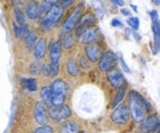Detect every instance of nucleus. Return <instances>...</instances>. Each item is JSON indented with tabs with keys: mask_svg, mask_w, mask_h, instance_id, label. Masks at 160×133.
<instances>
[{
	"mask_svg": "<svg viewBox=\"0 0 160 133\" xmlns=\"http://www.w3.org/2000/svg\"><path fill=\"white\" fill-rule=\"evenodd\" d=\"M127 107L129 111V116L137 123H140L147 117V114L152 110V106L149 105V102L136 90H131L128 93Z\"/></svg>",
	"mask_w": 160,
	"mask_h": 133,
	"instance_id": "f257e3e1",
	"label": "nucleus"
},
{
	"mask_svg": "<svg viewBox=\"0 0 160 133\" xmlns=\"http://www.w3.org/2000/svg\"><path fill=\"white\" fill-rule=\"evenodd\" d=\"M64 9L59 4H56L49 11H47L43 16L38 19V28L42 32H48L53 27H56L60 22V20L64 15Z\"/></svg>",
	"mask_w": 160,
	"mask_h": 133,
	"instance_id": "f03ea898",
	"label": "nucleus"
},
{
	"mask_svg": "<svg viewBox=\"0 0 160 133\" xmlns=\"http://www.w3.org/2000/svg\"><path fill=\"white\" fill-rule=\"evenodd\" d=\"M51 90H52V106L64 105L69 93V86L67 81L59 78L54 79L51 84Z\"/></svg>",
	"mask_w": 160,
	"mask_h": 133,
	"instance_id": "7ed1b4c3",
	"label": "nucleus"
},
{
	"mask_svg": "<svg viewBox=\"0 0 160 133\" xmlns=\"http://www.w3.org/2000/svg\"><path fill=\"white\" fill-rule=\"evenodd\" d=\"M84 9H85V5L84 3H80L78 6H75L72 13L69 14V16L65 19V21L62 23V27H60V31H62V35H65V33H69V32H73L79 22L81 15L84 14Z\"/></svg>",
	"mask_w": 160,
	"mask_h": 133,
	"instance_id": "20e7f679",
	"label": "nucleus"
},
{
	"mask_svg": "<svg viewBox=\"0 0 160 133\" xmlns=\"http://www.w3.org/2000/svg\"><path fill=\"white\" fill-rule=\"evenodd\" d=\"M79 39L80 44H91V43H99L101 41V32L96 26H91V27H86L82 28V31L77 36Z\"/></svg>",
	"mask_w": 160,
	"mask_h": 133,
	"instance_id": "39448f33",
	"label": "nucleus"
},
{
	"mask_svg": "<svg viewBox=\"0 0 160 133\" xmlns=\"http://www.w3.org/2000/svg\"><path fill=\"white\" fill-rule=\"evenodd\" d=\"M117 62H118V58H117V54L111 51V49H107L102 53L100 60L98 62V67H99V70L102 72V73H107L112 69L116 68L117 65Z\"/></svg>",
	"mask_w": 160,
	"mask_h": 133,
	"instance_id": "423d86ee",
	"label": "nucleus"
},
{
	"mask_svg": "<svg viewBox=\"0 0 160 133\" xmlns=\"http://www.w3.org/2000/svg\"><path fill=\"white\" fill-rule=\"evenodd\" d=\"M72 109L68 105H62V106H51L48 107V118H51L53 122L59 123L63 121H67L68 118L72 117Z\"/></svg>",
	"mask_w": 160,
	"mask_h": 133,
	"instance_id": "0eeeda50",
	"label": "nucleus"
},
{
	"mask_svg": "<svg viewBox=\"0 0 160 133\" xmlns=\"http://www.w3.org/2000/svg\"><path fill=\"white\" fill-rule=\"evenodd\" d=\"M110 118H111V121L115 125H118V126L127 125L128 121H129V118H131L128 107H127V104L126 102H121L120 105H117L115 109H112V112L110 115Z\"/></svg>",
	"mask_w": 160,
	"mask_h": 133,
	"instance_id": "6e6552de",
	"label": "nucleus"
},
{
	"mask_svg": "<svg viewBox=\"0 0 160 133\" xmlns=\"http://www.w3.org/2000/svg\"><path fill=\"white\" fill-rule=\"evenodd\" d=\"M106 74H107V75H106L107 76V80H108V83H110V85H111L112 88H115V89H121V88H123V86H127V80H126L123 73L121 72L120 69L115 68V69L107 72Z\"/></svg>",
	"mask_w": 160,
	"mask_h": 133,
	"instance_id": "1a4fd4ad",
	"label": "nucleus"
},
{
	"mask_svg": "<svg viewBox=\"0 0 160 133\" xmlns=\"http://www.w3.org/2000/svg\"><path fill=\"white\" fill-rule=\"evenodd\" d=\"M33 118L40 126H44V125L48 123V107L42 101H36L35 102Z\"/></svg>",
	"mask_w": 160,
	"mask_h": 133,
	"instance_id": "9d476101",
	"label": "nucleus"
},
{
	"mask_svg": "<svg viewBox=\"0 0 160 133\" xmlns=\"http://www.w3.org/2000/svg\"><path fill=\"white\" fill-rule=\"evenodd\" d=\"M102 53L103 51H102L100 43H91L84 47V56L88 58L90 63H98L100 60Z\"/></svg>",
	"mask_w": 160,
	"mask_h": 133,
	"instance_id": "9b49d317",
	"label": "nucleus"
},
{
	"mask_svg": "<svg viewBox=\"0 0 160 133\" xmlns=\"http://www.w3.org/2000/svg\"><path fill=\"white\" fill-rule=\"evenodd\" d=\"M158 128H160V122L157 115H149L140 122V132L143 133H153Z\"/></svg>",
	"mask_w": 160,
	"mask_h": 133,
	"instance_id": "f8f14e48",
	"label": "nucleus"
},
{
	"mask_svg": "<svg viewBox=\"0 0 160 133\" xmlns=\"http://www.w3.org/2000/svg\"><path fill=\"white\" fill-rule=\"evenodd\" d=\"M48 53H49V60L52 63H59L60 57H62V39H56L48 43Z\"/></svg>",
	"mask_w": 160,
	"mask_h": 133,
	"instance_id": "ddd939ff",
	"label": "nucleus"
},
{
	"mask_svg": "<svg viewBox=\"0 0 160 133\" xmlns=\"http://www.w3.org/2000/svg\"><path fill=\"white\" fill-rule=\"evenodd\" d=\"M25 16L30 21H37L40 19L38 14V1L37 0H28L25 5Z\"/></svg>",
	"mask_w": 160,
	"mask_h": 133,
	"instance_id": "4468645a",
	"label": "nucleus"
},
{
	"mask_svg": "<svg viewBox=\"0 0 160 133\" xmlns=\"http://www.w3.org/2000/svg\"><path fill=\"white\" fill-rule=\"evenodd\" d=\"M96 23H98V18H96V15H95L94 13H91V11H86V13H84V14L81 15V18H80L79 22H78V25H77L75 28L82 30V28H86V27L95 26Z\"/></svg>",
	"mask_w": 160,
	"mask_h": 133,
	"instance_id": "2eb2a0df",
	"label": "nucleus"
},
{
	"mask_svg": "<svg viewBox=\"0 0 160 133\" xmlns=\"http://www.w3.org/2000/svg\"><path fill=\"white\" fill-rule=\"evenodd\" d=\"M47 48H48L47 39H46L44 37L38 38V41H37V43H36V46H35V48H33V51H32V53H33V58H35L37 62L42 60L43 58L46 57Z\"/></svg>",
	"mask_w": 160,
	"mask_h": 133,
	"instance_id": "dca6fc26",
	"label": "nucleus"
},
{
	"mask_svg": "<svg viewBox=\"0 0 160 133\" xmlns=\"http://www.w3.org/2000/svg\"><path fill=\"white\" fill-rule=\"evenodd\" d=\"M20 84L28 93H35L38 90V83L35 76H22L20 78Z\"/></svg>",
	"mask_w": 160,
	"mask_h": 133,
	"instance_id": "f3484780",
	"label": "nucleus"
},
{
	"mask_svg": "<svg viewBox=\"0 0 160 133\" xmlns=\"http://www.w3.org/2000/svg\"><path fill=\"white\" fill-rule=\"evenodd\" d=\"M31 28H30V26L27 23L23 25V26H20L15 21L11 22V31H12V35H14V37L16 38V39H22L23 41V38L27 36Z\"/></svg>",
	"mask_w": 160,
	"mask_h": 133,
	"instance_id": "a211bd4d",
	"label": "nucleus"
},
{
	"mask_svg": "<svg viewBox=\"0 0 160 133\" xmlns=\"http://www.w3.org/2000/svg\"><path fill=\"white\" fill-rule=\"evenodd\" d=\"M65 70H67V73L69 74L70 76H73V78H75V76H79V64H78V60L75 59V58L70 57L68 60H67V63H65Z\"/></svg>",
	"mask_w": 160,
	"mask_h": 133,
	"instance_id": "6ab92c4d",
	"label": "nucleus"
},
{
	"mask_svg": "<svg viewBox=\"0 0 160 133\" xmlns=\"http://www.w3.org/2000/svg\"><path fill=\"white\" fill-rule=\"evenodd\" d=\"M40 97H41V101L47 107H51L52 106V90H51V85H43L41 88Z\"/></svg>",
	"mask_w": 160,
	"mask_h": 133,
	"instance_id": "aec40b11",
	"label": "nucleus"
},
{
	"mask_svg": "<svg viewBox=\"0 0 160 133\" xmlns=\"http://www.w3.org/2000/svg\"><path fill=\"white\" fill-rule=\"evenodd\" d=\"M77 44V37L74 35V32H69V33H65L63 35L62 38V47L64 49H73Z\"/></svg>",
	"mask_w": 160,
	"mask_h": 133,
	"instance_id": "412c9836",
	"label": "nucleus"
},
{
	"mask_svg": "<svg viewBox=\"0 0 160 133\" xmlns=\"http://www.w3.org/2000/svg\"><path fill=\"white\" fill-rule=\"evenodd\" d=\"M37 41H38L37 32L33 31V30H30L28 33H27V36L23 38V43H25V46H26V48H27L28 51H33V48H35Z\"/></svg>",
	"mask_w": 160,
	"mask_h": 133,
	"instance_id": "4be33fe9",
	"label": "nucleus"
},
{
	"mask_svg": "<svg viewBox=\"0 0 160 133\" xmlns=\"http://www.w3.org/2000/svg\"><path fill=\"white\" fill-rule=\"evenodd\" d=\"M79 125L74 121H67L60 126L59 133H79Z\"/></svg>",
	"mask_w": 160,
	"mask_h": 133,
	"instance_id": "5701e85b",
	"label": "nucleus"
},
{
	"mask_svg": "<svg viewBox=\"0 0 160 133\" xmlns=\"http://www.w3.org/2000/svg\"><path fill=\"white\" fill-rule=\"evenodd\" d=\"M56 4H58V0H42L38 3V14L40 18L43 16L47 11H49Z\"/></svg>",
	"mask_w": 160,
	"mask_h": 133,
	"instance_id": "b1692460",
	"label": "nucleus"
},
{
	"mask_svg": "<svg viewBox=\"0 0 160 133\" xmlns=\"http://www.w3.org/2000/svg\"><path fill=\"white\" fill-rule=\"evenodd\" d=\"M91 5H92V9L95 11V15H96L98 20L103 19L105 18V14H106V8H105L103 3L101 0H92Z\"/></svg>",
	"mask_w": 160,
	"mask_h": 133,
	"instance_id": "393cba45",
	"label": "nucleus"
},
{
	"mask_svg": "<svg viewBox=\"0 0 160 133\" xmlns=\"http://www.w3.org/2000/svg\"><path fill=\"white\" fill-rule=\"evenodd\" d=\"M126 94H127V86H123L121 89H117L116 94L113 95V99H112V101L110 104V107L111 109H115L117 105H120L121 102H122V100L124 99Z\"/></svg>",
	"mask_w": 160,
	"mask_h": 133,
	"instance_id": "a878e982",
	"label": "nucleus"
},
{
	"mask_svg": "<svg viewBox=\"0 0 160 133\" xmlns=\"http://www.w3.org/2000/svg\"><path fill=\"white\" fill-rule=\"evenodd\" d=\"M14 21H15L16 23H19L20 26L26 25L25 11H22L20 5H15V6H14Z\"/></svg>",
	"mask_w": 160,
	"mask_h": 133,
	"instance_id": "bb28decb",
	"label": "nucleus"
},
{
	"mask_svg": "<svg viewBox=\"0 0 160 133\" xmlns=\"http://www.w3.org/2000/svg\"><path fill=\"white\" fill-rule=\"evenodd\" d=\"M41 69H42V64L40 62H33L30 64V68H28V72L31 75H41Z\"/></svg>",
	"mask_w": 160,
	"mask_h": 133,
	"instance_id": "cd10ccee",
	"label": "nucleus"
},
{
	"mask_svg": "<svg viewBox=\"0 0 160 133\" xmlns=\"http://www.w3.org/2000/svg\"><path fill=\"white\" fill-rule=\"evenodd\" d=\"M127 23H128V26L131 27L132 31H138V28H139V19L137 16H129L127 19Z\"/></svg>",
	"mask_w": 160,
	"mask_h": 133,
	"instance_id": "c85d7f7f",
	"label": "nucleus"
},
{
	"mask_svg": "<svg viewBox=\"0 0 160 133\" xmlns=\"http://www.w3.org/2000/svg\"><path fill=\"white\" fill-rule=\"evenodd\" d=\"M59 63H52L49 62V78H57L59 74Z\"/></svg>",
	"mask_w": 160,
	"mask_h": 133,
	"instance_id": "c756f323",
	"label": "nucleus"
},
{
	"mask_svg": "<svg viewBox=\"0 0 160 133\" xmlns=\"http://www.w3.org/2000/svg\"><path fill=\"white\" fill-rule=\"evenodd\" d=\"M32 133H54L53 127L49 125H44V126H40L38 128H36Z\"/></svg>",
	"mask_w": 160,
	"mask_h": 133,
	"instance_id": "7c9ffc66",
	"label": "nucleus"
},
{
	"mask_svg": "<svg viewBox=\"0 0 160 133\" xmlns=\"http://www.w3.org/2000/svg\"><path fill=\"white\" fill-rule=\"evenodd\" d=\"M89 60H88V58L85 57L84 54H81L79 57V60H78V64H79V68L81 67L82 69H88L89 68Z\"/></svg>",
	"mask_w": 160,
	"mask_h": 133,
	"instance_id": "2f4dec72",
	"label": "nucleus"
},
{
	"mask_svg": "<svg viewBox=\"0 0 160 133\" xmlns=\"http://www.w3.org/2000/svg\"><path fill=\"white\" fill-rule=\"evenodd\" d=\"M74 3H75V0H58V4H59L64 10L72 8V6L74 5Z\"/></svg>",
	"mask_w": 160,
	"mask_h": 133,
	"instance_id": "473e14b6",
	"label": "nucleus"
},
{
	"mask_svg": "<svg viewBox=\"0 0 160 133\" xmlns=\"http://www.w3.org/2000/svg\"><path fill=\"white\" fill-rule=\"evenodd\" d=\"M117 58H118V60H120L122 69H123V70H124L127 74H129V73H131V69H129V67L127 65V63L124 62V59H123V56H122V53H118V54H117Z\"/></svg>",
	"mask_w": 160,
	"mask_h": 133,
	"instance_id": "72a5a7b5",
	"label": "nucleus"
},
{
	"mask_svg": "<svg viewBox=\"0 0 160 133\" xmlns=\"http://www.w3.org/2000/svg\"><path fill=\"white\" fill-rule=\"evenodd\" d=\"M41 75L49 76V63H43L42 64V69H41Z\"/></svg>",
	"mask_w": 160,
	"mask_h": 133,
	"instance_id": "f704fd0d",
	"label": "nucleus"
},
{
	"mask_svg": "<svg viewBox=\"0 0 160 133\" xmlns=\"http://www.w3.org/2000/svg\"><path fill=\"white\" fill-rule=\"evenodd\" d=\"M111 25H112L113 27H117V28H123V27H124L123 22H122L120 19H116V18L111 20Z\"/></svg>",
	"mask_w": 160,
	"mask_h": 133,
	"instance_id": "c9c22d12",
	"label": "nucleus"
},
{
	"mask_svg": "<svg viewBox=\"0 0 160 133\" xmlns=\"http://www.w3.org/2000/svg\"><path fill=\"white\" fill-rule=\"evenodd\" d=\"M113 5H116V6H123L124 5V1L123 0H110Z\"/></svg>",
	"mask_w": 160,
	"mask_h": 133,
	"instance_id": "e433bc0d",
	"label": "nucleus"
},
{
	"mask_svg": "<svg viewBox=\"0 0 160 133\" xmlns=\"http://www.w3.org/2000/svg\"><path fill=\"white\" fill-rule=\"evenodd\" d=\"M121 13H122V15H124V16H131V11L128 10V9H126V8H122L121 9Z\"/></svg>",
	"mask_w": 160,
	"mask_h": 133,
	"instance_id": "4c0bfd02",
	"label": "nucleus"
},
{
	"mask_svg": "<svg viewBox=\"0 0 160 133\" xmlns=\"http://www.w3.org/2000/svg\"><path fill=\"white\" fill-rule=\"evenodd\" d=\"M132 33H133V36H134V38H136V39H137V41L139 42V41H140V35H139V33H138L137 31H132Z\"/></svg>",
	"mask_w": 160,
	"mask_h": 133,
	"instance_id": "58836bf2",
	"label": "nucleus"
},
{
	"mask_svg": "<svg viewBox=\"0 0 160 133\" xmlns=\"http://www.w3.org/2000/svg\"><path fill=\"white\" fill-rule=\"evenodd\" d=\"M154 5H160V0H150Z\"/></svg>",
	"mask_w": 160,
	"mask_h": 133,
	"instance_id": "ea45409f",
	"label": "nucleus"
},
{
	"mask_svg": "<svg viewBox=\"0 0 160 133\" xmlns=\"http://www.w3.org/2000/svg\"><path fill=\"white\" fill-rule=\"evenodd\" d=\"M131 8H132V10H134V11H136V13H137V11H138V8H137V6H136V5H133V4H132V5H131Z\"/></svg>",
	"mask_w": 160,
	"mask_h": 133,
	"instance_id": "a19ab883",
	"label": "nucleus"
},
{
	"mask_svg": "<svg viewBox=\"0 0 160 133\" xmlns=\"http://www.w3.org/2000/svg\"><path fill=\"white\" fill-rule=\"evenodd\" d=\"M79 133H86L85 131H79Z\"/></svg>",
	"mask_w": 160,
	"mask_h": 133,
	"instance_id": "79ce46f5",
	"label": "nucleus"
},
{
	"mask_svg": "<svg viewBox=\"0 0 160 133\" xmlns=\"http://www.w3.org/2000/svg\"><path fill=\"white\" fill-rule=\"evenodd\" d=\"M157 133H160V128H158V131H157Z\"/></svg>",
	"mask_w": 160,
	"mask_h": 133,
	"instance_id": "37998d69",
	"label": "nucleus"
},
{
	"mask_svg": "<svg viewBox=\"0 0 160 133\" xmlns=\"http://www.w3.org/2000/svg\"><path fill=\"white\" fill-rule=\"evenodd\" d=\"M159 33H160V22H159Z\"/></svg>",
	"mask_w": 160,
	"mask_h": 133,
	"instance_id": "c03bdc74",
	"label": "nucleus"
}]
</instances>
